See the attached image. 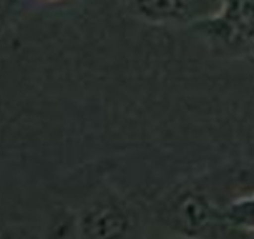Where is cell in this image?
<instances>
[{
  "mask_svg": "<svg viewBox=\"0 0 254 239\" xmlns=\"http://www.w3.org/2000/svg\"><path fill=\"white\" fill-rule=\"evenodd\" d=\"M211 45L241 52L254 47V0H221L214 13L193 22Z\"/></svg>",
  "mask_w": 254,
  "mask_h": 239,
  "instance_id": "1",
  "label": "cell"
},
{
  "mask_svg": "<svg viewBox=\"0 0 254 239\" xmlns=\"http://www.w3.org/2000/svg\"><path fill=\"white\" fill-rule=\"evenodd\" d=\"M171 224L185 236L211 234L209 229L229 228L223 218V208H218L208 196L199 191L188 189L173 201L170 213Z\"/></svg>",
  "mask_w": 254,
  "mask_h": 239,
  "instance_id": "2",
  "label": "cell"
},
{
  "mask_svg": "<svg viewBox=\"0 0 254 239\" xmlns=\"http://www.w3.org/2000/svg\"><path fill=\"white\" fill-rule=\"evenodd\" d=\"M136 15L153 25L188 22L194 15V0H133Z\"/></svg>",
  "mask_w": 254,
  "mask_h": 239,
  "instance_id": "3",
  "label": "cell"
},
{
  "mask_svg": "<svg viewBox=\"0 0 254 239\" xmlns=\"http://www.w3.org/2000/svg\"><path fill=\"white\" fill-rule=\"evenodd\" d=\"M130 226V219L115 208H98L81 219V228L88 236H122Z\"/></svg>",
  "mask_w": 254,
  "mask_h": 239,
  "instance_id": "4",
  "label": "cell"
},
{
  "mask_svg": "<svg viewBox=\"0 0 254 239\" xmlns=\"http://www.w3.org/2000/svg\"><path fill=\"white\" fill-rule=\"evenodd\" d=\"M223 218L229 228L254 233V194L244 196L223 208Z\"/></svg>",
  "mask_w": 254,
  "mask_h": 239,
  "instance_id": "5",
  "label": "cell"
},
{
  "mask_svg": "<svg viewBox=\"0 0 254 239\" xmlns=\"http://www.w3.org/2000/svg\"><path fill=\"white\" fill-rule=\"evenodd\" d=\"M20 2L22 0H0V25L8 20L10 13L17 10V7L20 5Z\"/></svg>",
  "mask_w": 254,
  "mask_h": 239,
  "instance_id": "6",
  "label": "cell"
},
{
  "mask_svg": "<svg viewBox=\"0 0 254 239\" xmlns=\"http://www.w3.org/2000/svg\"><path fill=\"white\" fill-rule=\"evenodd\" d=\"M47 2H57V0H47Z\"/></svg>",
  "mask_w": 254,
  "mask_h": 239,
  "instance_id": "7",
  "label": "cell"
}]
</instances>
